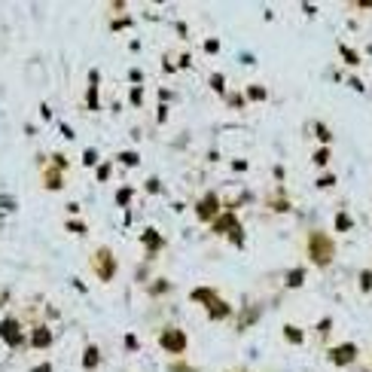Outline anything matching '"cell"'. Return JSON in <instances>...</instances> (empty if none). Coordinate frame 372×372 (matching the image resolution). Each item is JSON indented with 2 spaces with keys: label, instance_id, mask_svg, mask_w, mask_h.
Wrapping results in <instances>:
<instances>
[{
  "label": "cell",
  "instance_id": "17",
  "mask_svg": "<svg viewBox=\"0 0 372 372\" xmlns=\"http://www.w3.org/2000/svg\"><path fill=\"white\" fill-rule=\"evenodd\" d=\"M107 174H110V165H101L98 168V180H107Z\"/></svg>",
  "mask_w": 372,
  "mask_h": 372
},
{
  "label": "cell",
  "instance_id": "21",
  "mask_svg": "<svg viewBox=\"0 0 372 372\" xmlns=\"http://www.w3.org/2000/svg\"><path fill=\"white\" fill-rule=\"evenodd\" d=\"M263 95H266V92H263L260 85H253V89H250V98H263Z\"/></svg>",
  "mask_w": 372,
  "mask_h": 372
},
{
  "label": "cell",
  "instance_id": "11",
  "mask_svg": "<svg viewBox=\"0 0 372 372\" xmlns=\"http://www.w3.org/2000/svg\"><path fill=\"white\" fill-rule=\"evenodd\" d=\"M49 339H52V336H49V330H34V339H31V342H34V348H46V345H49Z\"/></svg>",
  "mask_w": 372,
  "mask_h": 372
},
{
  "label": "cell",
  "instance_id": "13",
  "mask_svg": "<svg viewBox=\"0 0 372 372\" xmlns=\"http://www.w3.org/2000/svg\"><path fill=\"white\" fill-rule=\"evenodd\" d=\"M336 229H339V232H348V229H351V220H348V214H339V217H336Z\"/></svg>",
  "mask_w": 372,
  "mask_h": 372
},
{
  "label": "cell",
  "instance_id": "23",
  "mask_svg": "<svg viewBox=\"0 0 372 372\" xmlns=\"http://www.w3.org/2000/svg\"><path fill=\"white\" fill-rule=\"evenodd\" d=\"M34 372H52V369H49V366H37Z\"/></svg>",
  "mask_w": 372,
  "mask_h": 372
},
{
  "label": "cell",
  "instance_id": "4",
  "mask_svg": "<svg viewBox=\"0 0 372 372\" xmlns=\"http://www.w3.org/2000/svg\"><path fill=\"white\" fill-rule=\"evenodd\" d=\"M354 357H357V348H354V345H339V348L330 351V360H333L336 366H348Z\"/></svg>",
  "mask_w": 372,
  "mask_h": 372
},
{
  "label": "cell",
  "instance_id": "15",
  "mask_svg": "<svg viewBox=\"0 0 372 372\" xmlns=\"http://www.w3.org/2000/svg\"><path fill=\"white\" fill-rule=\"evenodd\" d=\"M284 333H287V339H290V342H302V333H299V330H293V327H287Z\"/></svg>",
  "mask_w": 372,
  "mask_h": 372
},
{
  "label": "cell",
  "instance_id": "20",
  "mask_svg": "<svg viewBox=\"0 0 372 372\" xmlns=\"http://www.w3.org/2000/svg\"><path fill=\"white\" fill-rule=\"evenodd\" d=\"M342 52H345V61H351V64H354V61H357V55H354V52H351V49H342Z\"/></svg>",
  "mask_w": 372,
  "mask_h": 372
},
{
  "label": "cell",
  "instance_id": "18",
  "mask_svg": "<svg viewBox=\"0 0 372 372\" xmlns=\"http://www.w3.org/2000/svg\"><path fill=\"white\" fill-rule=\"evenodd\" d=\"M372 287V272H363V290H369Z\"/></svg>",
  "mask_w": 372,
  "mask_h": 372
},
{
  "label": "cell",
  "instance_id": "10",
  "mask_svg": "<svg viewBox=\"0 0 372 372\" xmlns=\"http://www.w3.org/2000/svg\"><path fill=\"white\" fill-rule=\"evenodd\" d=\"M192 299H195V302H205V305H208L211 299H217V293H214V290H208V287H198V290H192Z\"/></svg>",
  "mask_w": 372,
  "mask_h": 372
},
{
  "label": "cell",
  "instance_id": "8",
  "mask_svg": "<svg viewBox=\"0 0 372 372\" xmlns=\"http://www.w3.org/2000/svg\"><path fill=\"white\" fill-rule=\"evenodd\" d=\"M214 214H217V198H214V195H205L202 205H198V217H202V220H211Z\"/></svg>",
  "mask_w": 372,
  "mask_h": 372
},
{
  "label": "cell",
  "instance_id": "16",
  "mask_svg": "<svg viewBox=\"0 0 372 372\" xmlns=\"http://www.w3.org/2000/svg\"><path fill=\"white\" fill-rule=\"evenodd\" d=\"M82 162H85V165H95V162H98V156H95V153H92V150H89V153H85V156H82Z\"/></svg>",
  "mask_w": 372,
  "mask_h": 372
},
{
  "label": "cell",
  "instance_id": "3",
  "mask_svg": "<svg viewBox=\"0 0 372 372\" xmlns=\"http://www.w3.org/2000/svg\"><path fill=\"white\" fill-rule=\"evenodd\" d=\"M159 345L165 351H171V354H180V351H186V333L183 330H165L162 339H159Z\"/></svg>",
  "mask_w": 372,
  "mask_h": 372
},
{
  "label": "cell",
  "instance_id": "6",
  "mask_svg": "<svg viewBox=\"0 0 372 372\" xmlns=\"http://www.w3.org/2000/svg\"><path fill=\"white\" fill-rule=\"evenodd\" d=\"M208 318H211V321L229 318V305H226L223 299H211V302H208Z\"/></svg>",
  "mask_w": 372,
  "mask_h": 372
},
{
  "label": "cell",
  "instance_id": "7",
  "mask_svg": "<svg viewBox=\"0 0 372 372\" xmlns=\"http://www.w3.org/2000/svg\"><path fill=\"white\" fill-rule=\"evenodd\" d=\"M217 232H229L232 238H238V241H241V235H238V220H235V217H229V214H226V217H220Z\"/></svg>",
  "mask_w": 372,
  "mask_h": 372
},
{
  "label": "cell",
  "instance_id": "12",
  "mask_svg": "<svg viewBox=\"0 0 372 372\" xmlns=\"http://www.w3.org/2000/svg\"><path fill=\"white\" fill-rule=\"evenodd\" d=\"M82 366H85V369H95V366H98V348H89V351L82 354Z\"/></svg>",
  "mask_w": 372,
  "mask_h": 372
},
{
  "label": "cell",
  "instance_id": "9",
  "mask_svg": "<svg viewBox=\"0 0 372 372\" xmlns=\"http://www.w3.org/2000/svg\"><path fill=\"white\" fill-rule=\"evenodd\" d=\"M144 244L150 247V253H156V250L162 247V238H159V235H156V232L150 229V232H144Z\"/></svg>",
  "mask_w": 372,
  "mask_h": 372
},
{
  "label": "cell",
  "instance_id": "22",
  "mask_svg": "<svg viewBox=\"0 0 372 372\" xmlns=\"http://www.w3.org/2000/svg\"><path fill=\"white\" fill-rule=\"evenodd\" d=\"M357 6H363V9H372V0H360Z\"/></svg>",
  "mask_w": 372,
  "mask_h": 372
},
{
  "label": "cell",
  "instance_id": "5",
  "mask_svg": "<svg viewBox=\"0 0 372 372\" xmlns=\"http://www.w3.org/2000/svg\"><path fill=\"white\" fill-rule=\"evenodd\" d=\"M0 336H3V342H6V345H12V348L18 345V339H21V336H18V324H15V318H6V321L0 324Z\"/></svg>",
  "mask_w": 372,
  "mask_h": 372
},
{
  "label": "cell",
  "instance_id": "19",
  "mask_svg": "<svg viewBox=\"0 0 372 372\" xmlns=\"http://www.w3.org/2000/svg\"><path fill=\"white\" fill-rule=\"evenodd\" d=\"M290 284H293V287L302 284V272H293V275H290Z\"/></svg>",
  "mask_w": 372,
  "mask_h": 372
},
{
  "label": "cell",
  "instance_id": "14",
  "mask_svg": "<svg viewBox=\"0 0 372 372\" xmlns=\"http://www.w3.org/2000/svg\"><path fill=\"white\" fill-rule=\"evenodd\" d=\"M58 183H61V180H58V171H49V174H46V186H49V189H55Z\"/></svg>",
  "mask_w": 372,
  "mask_h": 372
},
{
  "label": "cell",
  "instance_id": "1",
  "mask_svg": "<svg viewBox=\"0 0 372 372\" xmlns=\"http://www.w3.org/2000/svg\"><path fill=\"white\" fill-rule=\"evenodd\" d=\"M333 253H336V247H333V241L327 238V235H311L308 238V256L318 263V266H330L333 263Z\"/></svg>",
  "mask_w": 372,
  "mask_h": 372
},
{
  "label": "cell",
  "instance_id": "2",
  "mask_svg": "<svg viewBox=\"0 0 372 372\" xmlns=\"http://www.w3.org/2000/svg\"><path fill=\"white\" fill-rule=\"evenodd\" d=\"M92 266H95V272H98V278H101V281H110V278L116 275V260H113V253H110L107 247H101V250L95 253Z\"/></svg>",
  "mask_w": 372,
  "mask_h": 372
}]
</instances>
